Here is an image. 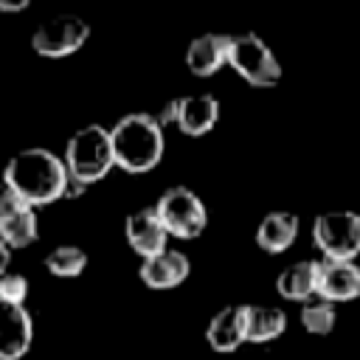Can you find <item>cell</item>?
<instances>
[{
	"instance_id": "6da1fadb",
	"label": "cell",
	"mask_w": 360,
	"mask_h": 360,
	"mask_svg": "<svg viewBox=\"0 0 360 360\" xmlns=\"http://www.w3.org/2000/svg\"><path fill=\"white\" fill-rule=\"evenodd\" d=\"M65 177H68V169H65L62 155L45 146H28L6 163L3 188L25 200L28 205L39 208V205H51L62 200Z\"/></svg>"
},
{
	"instance_id": "7a4b0ae2",
	"label": "cell",
	"mask_w": 360,
	"mask_h": 360,
	"mask_svg": "<svg viewBox=\"0 0 360 360\" xmlns=\"http://www.w3.org/2000/svg\"><path fill=\"white\" fill-rule=\"evenodd\" d=\"M166 129L155 121L152 112H127L110 127L115 166L129 174L152 172L166 149Z\"/></svg>"
},
{
	"instance_id": "3957f363",
	"label": "cell",
	"mask_w": 360,
	"mask_h": 360,
	"mask_svg": "<svg viewBox=\"0 0 360 360\" xmlns=\"http://www.w3.org/2000/svg\"><path fill=\"white\" fill-rule=\"evenodd\" d=\"M62 160H65L68 174H73L84 186H93V183L104 180L110 174V169L115 166L110 129L104 124H84V127H79L68 138Z\"/></svg>"
},
{
	"instance_id": "277c9868",
	"label": "cell",
	"mask_w": 360,
	"mask_h": 360,
	"mask_svg": "<svg viewBox=\"0 0 360 360\" xmlns=\"http://www.w3.org/2000/svg\"><path fill=\"white\" fill-rule=\"evenodd\" d=\"M228 68H233L253 87H273L281 79V62L256 31L231 34Z\"/></svg>"
},
{
	"instance_id": "5b68a950",
	"label": "cell",
	"mask_w": 360,
	"mask_h": 360,
	"mask_svg": "<svg viewBox=\"0 0 360 360\" xmlns=\"http://www.w3.org/2000/svg\"><path fill=\"white\" fill-rule=\"evenodd\" d=\"M155 211H158L166 233L177 236V239H197L208 225V208H205L202 197L188 186L166 188L158 197Z\"/></svg>"
},
{
	"instance_id": "8992f818",
	"label": "cell",
	"mask_w": 360,
	"mask_h": 360,
	"mask_svg": "<svg viewBox=\"0 0 360 360\" xmlns=\"http://www.w3.org/2000/svg\"><path fill=\"white\" fill-rule=\"evenodd\" d=\"M312 242L329 262H354L360 256V214L323 211L312 222Z\"/></svg>"
},
{
	"instance_id": "52a82bcc",
	"label": "cell",
	"mask_w": 360,
	"mask_h": 360,
	"mask_svg": "<svg viewBox=\"0 0 360 360\" xmlns=\"http://www.w3.org/2000/svg\"><path fill=\"white\" fill-rule=\"evenodd\" d=\"M90 39V22L79 14H53L45 22H39L31 34L34 53L45 59H62L76 53Z\"/></svg>"
},
{
	"instance_id": "ba28073f",
	"label": "cell",
	"mask_w": 360,
	"mask_h": 360,
	"mask_svg": "<svg viewBox=\"0 0 360 360\" xmlns=\"http://www.w3.org/2000/svg\"><path fill=\"white\" fill-rule=\"evenodd\" d=\"M39 222L37 208L11 194L8 188H0V242L14 248H28L37 242Z\"/></svg>"
},
{
	"instance_id": "9c48e42d",
	"label": "cell",
	"mask_w": 360,
	"mask_h": 360,
	"mask_svg": "<svg viewBox=\"0 0 360 360\" xmlns=\"http://www.w3.org/2000/svg\"><path fill=\"white\" fill-rule=\"evenodd\" d=\"M318 298L329 304H343L360 298V264L357 262H329L318 259Z\"/></svg>"
},
{
	"instance_id": "30bf717a",
	"label": "cell",
	"mask_w": 360,
	"mask_h": 360,
	"mask_svg": "<svg viewBox=\"0 0 360 360\" xmlns=\"http://www.w3.org/2000/svg\"><path fill=\"white\" fill-rule=\"evenodd\" d=\"M34 340V318L25 304L0 301V360H20Z\"/></svg>"
},
{
	"instance_id": "8fae6325",
	"label": "cell",
	"mask_w": 360,
	"mask_h": 360,
	"mask_svg": "<svg viewBox=\"0 0 360 360\" xmlns=\"http://www.w3.org/2000/svg\"><path fill=\"white\" fill-rule=\"evenodd\" d=\"M124 236H127V245L141 259H149V256L166 250V242H169V233H166V228H163L155 205L138 208V211L127 214V219H124Z\"/></svg>"
},
{
	"instance_id": "7c38bea8",
	"label": "cell",
	"mask_w": 360,
	"mask_h": 360,
	"mask_svg": "<svg viewBox=\"0 0 360 360\" xmlns=\"http://www.w3.org/2000/svg\"><path fill=\"white\" fill-rule=\"evenodd\" d=\"M219 121V101L211 93H188L177 96V118L174 127L188 138L208 135Z\"/></svg>"
},
{
	"instance_id": "4fadbf2b",
	"label": "cell",
	"mask_w": 360,
	"mask_h": 360,
	"mask_svg": "<svg viewBox=\"0 0 360 360\" xmlns=\"http://www.w3.org/2000/svg\"><path fill=\"white\" fill-rule=\"evenodd\" d=\"M191 273V262L186 253L174 250V248H166L149 259L141 262L138 267V276L141 281L149 287V290H172V287H180Z\"/></svg>"
},
{
	"instance_id": "5bb4252c",
	"label": "cell",
	"mask_w": 360,
	"mask_h": 360,
	"mask_svg": "<svg viewBox=\"0 0 360 360\" xmlns=\"http://www.w3.org/2000/svg\"><path fill=\"white\" fill-rule=\"evenodd\" d=\"M228 45H231V34L205 31V34L194 37L186 48V68L191 70V76L208 79V76L219 73L228 65Z\"/></svg>"
},
{
	"instance_id": "9a60e30c",
	"label": "cell",
	"mask_w": 360,
	"mask_h": 360,
	"mask_svg": "<svg viewBox=\"0 0 360 360\" xmlns=\"http://www.w3.org/2000/svg\"><path fill=\"white\" fill-rule=\"evenodd\" d=\"M245 315H248V304H231L219 312H214V318L205 326V340L214 352L219 354H231L236 352L245 340H248V329H245Z\"/></svg>"
},
{
	"instance_id": "2e32d148",
	"label": "cell",
	"mask_w": 360,
	"mask_h": 360,
	"mask_svg": "<svg viewBox=\"0 0 360 360\" xmlns=\"http://www.w3.org/2000/svg\"><path fill=\"white\" fill-rule=\"evenodd\" d=\"M298 225L292 211H270L256 225V245L264 253H284L298 239Z\"/></svg>"
},
{
	"instance_id": "e0dca14e",
	"label": "cell",
	"mask_w": 360,
	"mask_h": 360,
	"mask_svg": "<svg viewBox=\"0 0 360 360\" xmlns=\"http://www.w3.org/2000/svg\"><path fill=\"white\" fill-rule=\"evenodd\" d=\"M276 290H278L281 298L298 301V304L315 298V290H318V259H301V262L287 264L276 278Z\"/></svg>"
},
{
	"instance_id": "ac0fdd59",
	"label": "cell",
	"mask_w": 360,
	"mask_h": 360,
	"mask_svg": "<svg viewBox=\"0 0 360 360\" xmlns=\"http://www.w3.org/2000/svg\"><path fill=\"white\" fill-rule=\"evenodd\" d=\"M245 329L250 343H270L287 329V312L281 307H262V304H248L245 315Z\"/></svg>"
},
{
	"instance_id": "d6986e66",
	"label": "cell",
	"mask_w": 360,
	"mask_h": 360,
	"mask_svg": "<svg viewBox=\"0 0 360 360\" xmlns=\"http://www.w3.org/2000/svg\"><path fill=\"white\" fill-rule=\"evenodd\" d=\"M87 267V253L79 245H56L45 253V270L59 278H76Z\"/></svg>"
},
{
	"instance_id": "ffe728a7",
	"label": "cell",
	"mask_w": 360,
	"mask_h": 360,
	"mask_svg": "<svg viewBox=\"0 0 360 360\" xmlns=\"http://www.w3.org/2000/svg\"><path fill=\"white\" fill-rule=\"evenodd\" d=\"M301 326L309 332V335H329L335 329V321H338V309L335 304L323 301V298H309L301 304Z\"/></svg>"
},
{
	"instance_id": "44dd1931",
	"label": "cell",
	"mask_w": 360,
	"mask_h": 360,
	"mask_svg": "<svg viewBox=\"0 0 360 360\" xmlns=\"http://www.w3.org/2000/svg\"><path fill=\"white\" fill-rule=\"evenodd\" d=\"M25 298H28V278L22 273L6 270L0 276V301H6V304H25Z\"/></svg>"
},
{
	"instance_id": "7402d4cb",
	"label": "cell",
	"mask_w": 360,
	"mask_h": 360,
	"mask_svg": "<svg viewBox=\"0 0 360 360\" xmlns=\"http://www.w3.org/2000/svg\"><path fill=\"white\" fill-rule=\"evenodd\" d=\"M87 191V186L82 183V180H76L73 174H68L65 177V188H62V200H76V197H82Z\"/></svg>"
},
{
	"instance_id": "603a6c76",
	"label": "cell",
	"mask_w": 360,
	"mask_h": 360,
	"mask_svg": "<svg viewBox=\"0 0 360 360\" xmlns=\"http://www.w3.org/2000/svg\"><path fill=\"white\" fill-rule=\"evenodd\" d=\"M28 6H31V0H0V11H6V14L25 11Z\"/></svg>"
},
{
	"instance_id": "cb8c5ba5",
	"label": "cell",
	"mask_w": 360,
	"mask_h": 360,
	"mask_svg": "<svg viewBox=\"0 0 360 360\" xmlns=\"http://www.w3.org/2000/svg\"><path fill=\"white\" fill-rule=\"evenodd\" d=\"M8 262H11V248L0 242V276L8 270Z\"/></svg>"
}]
</instances>
